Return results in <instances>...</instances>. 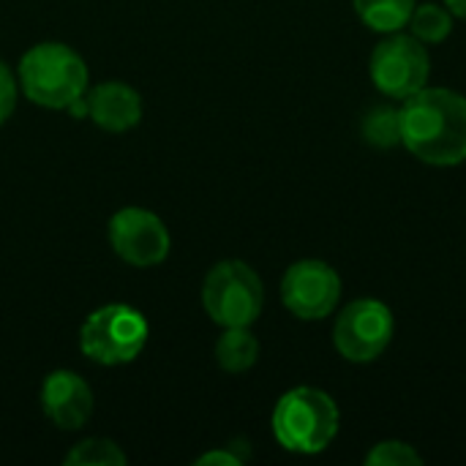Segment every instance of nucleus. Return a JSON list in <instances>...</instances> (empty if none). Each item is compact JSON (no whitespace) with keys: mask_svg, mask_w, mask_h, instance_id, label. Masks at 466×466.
<instances>
[{"mask_svg":"<svg viewBox=\"0 0 466 466\" xmlns=\"http://www.w3.org/2000/svg\"><path fill=\"white\" fill-rule=\"evenodd\" d=\"M401 142L431 167H456L466 161V98L456 90L423 87L404 98Z\"/></svg>","mask_w":466,"mask_h":466,"instance_id":"f257e3e1","label":"nucleus"},{"mask_svg":"<svg viewBox=\"0 0 466 466\" xmlns=\"http://www.w3.org/2000/svg\"><path fill=\"white\" fill-rule=\"evenodd\" d=\"M87 63L66 44L44 41L30 46L19 60L22 93L46 109H68L87 90Z\"/></svg>","mask_w":466,"mask_h":466,"instance_id":"f03ea898","label":"nucleus"},{"mask_svg":"<svg viewBox=\"0 0 466 466\" xmlns=\"http://www.w3.org/2000/svg\"><path fill=\"white\" fill-rule=\"evenodd\" d=\"M339 407L319 388H295L273 410V437L289 453H322L339 434Z\"/></svg>","mask_w":466,"mask_h":466,"instance_id":"7ed1b4c3","label":"nucleus"},{"mask_svg":"<svg viewBox=\"0 0 466 466\" xmlns=\"http://www.w3.org/2000/svg\"><path fill=\"white\" fill-rule=\"evenodd\" d=\"M147 319L123 303L96 309L79 328V350L98 366H123L137 360L147 344Z\"/></svg>","mask_w":466,"mask_h":466,"instance_id":"20e7f679","label":"nucleus"},{"mask_svg":"<svg viewBox=\"0 0 466 466\" xmlns=\"http://www.w3.org/2000/svg\"><path fill=\"white\" fill-rule=\"evenodd\" d=\"M202 303L216 325L248 328L262 314L265 287L251 265L240 259H227L210 268L202 287Z\"/></svg>","mask_w":466,"mask_h":466,"instance_id":"39448f33","label":"nucleus"},{"mask_svg":"<svg viewBox=\"0 0 466 466\" xmlns=\"http://www.w3.org/2000/svg\"><path fill=\"white\" fill-rule=\"evenodd\" d=\"M369 68L380 93L404 101L426 87L431 60L420 38L388 33V38L374 46Z\"/></svg>","mask_w":466,"mask_h":466,"instance_id":"423d86ee","label":"nucleus"},{"mask_svg":"<svg viewBox=\"0 0 466 466\" xmlns=\"http://www.w3.org/2000/svg\"><path fill=\"white\" fill-rule=\"evenodd\" d=\"M393 314L382 300L363 298L350 303L333 328V344L339 355L350 363L377 360L393 339Z\"/></svg>","mask_w":466,"mask_h":466,"instance_id":"0eeeda50","label":"nucleus"},{"mask_svg":"<svg viewBox=\"0 0 466 466\" xmlns=\"http://www.w3.org/2000/svg\"><path fill=\"white\" fill-rule=\"evenodd\" d=\"M341 298L339 273L322 259H300L281 279V303L298 319H325Z\"/></svg>","mask_w":466,"mask_h":466,"instance_id":"6e6552de","label":"nucleus"},{"mask_svg":"<svg viewBox=\"0 0 466 466\" xmlns=\"http://www.w3.org/2000/svg\"><path fill=\"white\" fill-rule=\"evenodd\" d=\"M109 243L115 254L134 268H153L169 254V229L145 208H123L109 218Z\"/></svg>","mask_w":466,"mask_h":466,"instance_id":"1a4fd4ad","label":"nucleus"},{"mask_svg":"<svg viewBox=\"0 0 466 466\" xmlns=\"http://www.w3.org/2000/svg\"><path fill=\"white\" fill-rule=\"evenodd\" d=\"M41 407L60 431H79L93 412V390L74 371H52L41 385Z\"/></svg>","mask_w":466,"mask_h":466,"instance_id":"9d476101","label":"nucleus"},{"mask_svg":"<svg viewBox=\"0 0 466 466\" xmlns=\"http://www.w3.org/2000/svg\"><path fill=\"white\" fill-rule=\"evenodd\" d=\"M85 98H87V117L104 131L120 134L142 120V98L131 85L104 82L96 85Z\"/></svg>","mask_w":466,"mask_h":466,"instance_id":"9b49d317","label":"nucleus"},{"mask_svg":"<svg viewBox=\"0 0 466 466\" xmlns=\"http://www.w3.org/2000/svg\"><path fill=\"white\" fill-rule=\"evenodd\" d=\"M259 358V341L248 328H227L216 341V363L229 374L248 371Z\"/></svg>","mask_w":466,"mask_h":466,"instance_id":"f8f14e48","label":"nucleus"},{"mask_svg":"<svg viewBox=\"0 0 466 466\" xmlns=\"http://www.w3.org/2000/svg\"><path fill=\"white\" fill-rule=\"evenodd\" d=\"M352 3L358 16L377 33L401 30L415 11V0H352Z\"/></svg>","mask_w":466,"mask_h":466,"instance_id":"ddd939ff","label":"nucleus"},{"mask_svg":"<svg viewBox=\"0 0 466 466\" xmlns=\"http://www.w3.org/2000/svg\"><path fill=\"white\" fill-rule=\"evenodd\" d=\"M363 137L369 145L388 150L401 142V112L393 106H377L363 117Z\"/></svg>","mask_w":466,"mask_h":466,"instance_id":"4468645a","label":"nucleus"},{"mask_svg":"<svg viewBox=\"0 0 466 466\" xmlns=\"http://www.w3.org/2000/svg\"><path fill=\"white\" fill-rule=\"evenodd\" d=\"M410 25H412V35L420 38V41H426V44H440L453 30L451 14L442 5H437V3L415 5V11L410 16Z\"/></svg>","mask_w":466,"mask_h":466,"instance_id":"2eb2a0df","label":"nucleus"},{"mask_svg":"<svg viewBox=\"0 0 466 466\" xmlns=\"http://www.w3.org/2000/svg\"><path fill=\"white\" fill-rule=\"evenodd\" d=\"M126 461H128L126 453L112 440H101V437L82 440L66 456V464L68 466H123Z\"/></svg>","mask_w":466,"mask_h":466,"instance_id":"dca6fc26","label":"nucleus"},{"mask_svg":"<svg viewBox=\"0 0 466 466\" xmlns=\"http://www.w3.org/2000/svg\"><path fill=\"white\" fill-rule=\"evenodd\" d=\"M366 464L369 466H418L423 464L420 453L407 445V442H399V440H388V442H380L371 448V453L366 456Z\"/></svg>","mask_w":466,"mask_h":466,"instance_id":"f3484780","label":"nucleus"},{"mask_svg":"<svg viewBox=\"0 0 466 466\" xmlns=\"http://www.w3.org/2000/svg\"><path fill=\"white\" fill-rule=\"evenodd\" d=\"M16 79L8 71L5 63H0V126L11 117L14 106H16Z\"/></svg>","mask_w":466,"mask_h":466,"instance_id":"a211bd4d","label":"nucleus"},{"mask_svg":"<svg viewBox=\"0 0 466 466\" xmlns=\"http://www.w3.org/2000/svg\"><path fill=\"white\" fill-rule=\"evenodd\" d=\"M197 464H229V466H238L243 464V456L240 453H232V451H210V453H205V456H199L197 459Z\"/></svg>","mask_w":466,"mask_h":466,"instance_id":"6ab92c4d","label":"nucleus"},{"mask_svg":"<svg viewBox=\"0 0 466 466\" xmlns=\"http://www.w3.org/2000/svg\"><path fill=\"white\" fill-rule=\"evenodd\" d=\"M445 3H448V8H451L456 16L466 19V0H445Z\"/></svg>","mask_w":466,"mask_h":466,"instance_id":"aec40b11","label":"nucleus"}]
</instances>
